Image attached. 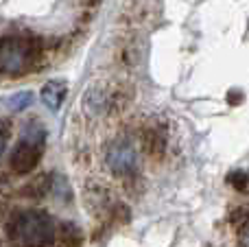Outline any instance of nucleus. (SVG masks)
I'll use <instances>...</instances> for the list:
<instances>
[{"mask_svg": "<svg viewBox=\"0 0 249 247\" xmlns=\"http://www.w3.org/2000/svg\"><path fill=\"white\" fill-rule=\"evenodd\" d=\"M31 103H33V94H31V92H18V94H13L11 99H9V107H11L13 112H22V109H26Z\"/></svg>", "mask_w": 249, "mask_h": 247, "instance_id": "6e6552de", "label": "nucleus"}, {"mask_svg": "<svg viewBox=\"0 0 249 247\" xmlns=\"http://www.w3.org/2000/svg\"><path fill=\"white\" fill-rule=\"evenodd\" d=\"M228 179H230V182H232L234 186H236L241 193H245V191H247V173H245V171H243V169L234 171V173L230 175Z\"/></svg>", "mask_w": 249, "mask_h": 247, "instance_id": "1a4fd4ad", "label": "nucleus"}, {"mask_svg": "<svg viewBox=\"0 0 249 247\" xmlns=\"http://www.w3.org/2000/svg\"><path fill=\"white\" fill-rule=\"evenodd\" d=\"M7 234L16 247H51L57 236V221L46 210L24 208L9 217Z\"/></svg>", "mask_w": 249, "mask_h": 247, "instance_id": "f257e3e1", "label": "nucleus"}, {"mask_svg": "<svg viewBox=\"0 0 249 247\" xmlns=\"http://www.w3.org/2000/svg\"><path fill=\"white\" fill-rule=\"evenodd\" d=\"M37 61V46L22 37L0 39V72L7 77H20L29 72Z\"/></svg>", "mask_w": 249, "mask_h": 247, "instance_id": "7ed1b4c3", "label": "nucleus"}, {"mask_svg": "<svg viewBox=\"0 0 249 247\" xmlns=\"http://www.w3.org/2000/svg\"><path fill=\"white\" fill-rule=\"evenodd\" d=\"M105 162H107L109 171L118 177H131L138 171V149L127 136L116 138L109 144L107 153H105Z\"/></svg>", "mask_w": 249, "mask_h": 247, "instance_id": "20e7f679", "label": "nucleus"}, {"mask_svg": "<svg viewBox=\"0 0 249 247\" xmlns=\"http://www.w3.org/2000/svg\"><path fill=\"white\" fill-rule=\"evenodd\" d=\"M142 144H144V151L151 156H162V151L166 149V138L160 129H146L142 136Z\"/></svg>", "mask_w": 249, "mask_h": 247, "instance_id": "0eeeda50", "label": "nucleus"}, {"mask_svg": "<svg viewBox=\"0 0 249 247\" xmlns=\"http://www.w3.org/2000/svg\"><path fill=\"white\" fill-rule=\"evenodd\" d=\"M9 134H11V123H9V121H0V158H2L4 149H7Z\"/></svg>", "mask_w": 249, "mask_h": 247, "instance_id": "9d476101", "label": "nucleus"}, {"mask_svg": "<svg viewBox=\"0 0 249 247\" xmlns=\"http://www.w3.org/2000/svg\"><path fill=\"white\" fill-rule=\"evenodd\" d=\"M66 94H68V86H66V81H57V79H53V81H48L46 86L42 88V101L48 109H53V112H57V109L61 107V103L66 101Z\"/></svg>", "mask_w": 249, "mask_h": 247, "instance_id": "423d86ee", "label": "nucleus"}, {"mask_svg": "<svg viewBox=\"0 0 249 247\" xmlns=\"http://www.w3.org/2000/svg\"><path fill=\"white\" fill-rule=\"evenodd\" d=\"M83 245V232L72 221L57 223V236L51 247H81Z\"/></svg>", "mask_w": 249, "mask_h": 247, "instance_id": "39448f33", "label": "nucleus"}, {"mask_svg": "<svg viewBox=\"0 0 249 247\" xmlns=\"http://www.w3.org/2000/svg\"><path fill=\"white\" fill-rule=\"evenodd\" d=\"M44 144H46V129L39 123H31L24 127L20 142L13 147L11 156H9V166L13 173L26 175L39 164L44 153Z\"/></svg>", "mask_w": 249, "mask_h": 247, "instance_id": "f03ea898", "label": "nucleus"}]
</instances>
